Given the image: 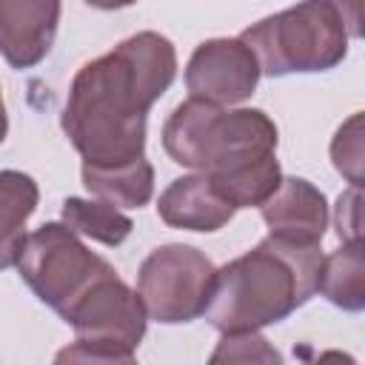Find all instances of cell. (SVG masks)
Listing matches in <instances>:
<instances>
[{"mask_svg":"<svg viewBox=\"0 0 365 365\" xmlns=\"http://www.w3.org/2000/svg\"><path fill=\"white\" fill-rule=\"evenodd\" d=\"M174 77V43L157 31H137L86 63L68 86L60 120L83 163L123 165L143 160L148 111Z\"/></svg>","mask_w":365,"mask_h":365,"instance_id":"cell-1","label":"cell"},{"mask_svg":"<svg viewBox=\"0 0 365 365\" xmlns=\"http://www.w3.org/2000/svg\"><path fill=\"white\" fill-rule=\"evenodd\" d=\"M277 125L262 108L182 100L163 125L165 154L205 174L234 208H262L282 182Z\"/></svg>","mask_w":365,"mask_h":365,"instance_id":"cell-2","label":"cell"},{"mask_svg":"<svg viewBox=\"0 0 365 365\" xmlns=\"http://www.w3.org/2000/svg\"><path fill=\"white\" fill-rule=\"evenodd\" d=\"M319 245L259 240L248 254L217 268L214 299L205 319L220 334H248L288 319L319 291Z\"/></svg>","mask_w":365,"mask_h":365,"instance_id":"cell-3","label":"cell"},{"mask_svg":"<svg viewBox=\"0 0 365 365\" xmlns=\"http://www.w3.org/2000/svg\"><path fill=\"white\" fill-rule=\"evenodd\" d=\"M240 40L254 51L265 77L328 71L348 54V29L339 6L331 0L297 3L262 17Z\"/></svg>","mask_w":365,"mask_h":365,"instance_id":"cell-4","label":"cell"},{"mask_svg":"<svg viewBox=\"0 0 365 365\" xmlns=\"http://www.w3.org/2000/svg\"><path fill=\"white\" fill-rule=\"evenodd\" d=\"M14 268L40 302L66 317L100 279L117 274L111 262L86 248L66 222H46L26 234Z\"/></svg>","mask_w":365,"mask_h":365,"instance_id":"cell-5","label":"cell"},{"mask_svg":"<svg viewBox=\"0 0 365 365\" xmlns=\"http://www.w3.org/2000/svg\"><path fill=\"white\" fill-rule=\"evenodd\" d=\"M217 268L194 245L168 242L154 248L137 274V294L148 319L180 325L202 317L214 299Z\"/></svg>","mask_w":365,"mask_h":365,"instance_id":"cell-6","label":"cell"},{"mask_svg":"<svg viewBox=\"0 0 365 365\" xmlns=\"http://www.w3.org/2000/svg\"><path fill=\"white\" fill-rule=\"evenodd\" d=\"M86 342H103L114 348L134 351L148 325V311L137 291H131L117 274L100 279L77 305L63 317Z\"/></svg>","mask_w":365,"mask_h":365,"instance_id":"cell-7","label":"cell"},{"mask_svg":"<svg viewBox=\"0 0 365 365\" xmlns=\"http://www.w3.org/2000/svg\"><path fill=\"white\" fill-rule=\"evenodd\" d=\"M262 71L240 37H211L194 48L185 66V88L194 100L234 106L257 91Z\"/></svg>","mask_w":365,"mask_h":365,"instance_id":"cell-8","label":"cell"},{"mask_svg":"<svg viewBox=\"0 0 365 365\" xmlns=\"http://www.w3.org/2000/svg\"><path fill=\"white\" fill-rule=\"evenodd\" d=\"M259 214L268 225V237L291 245L314 248L322 242L328 228V200L302 177H282L279 188L259 208Z\"/></svg>","mask_w":365,"mask_h":365,"instance_id":"cell-9","label":"cell"},{"mask_svg":"<svg viewBox=\"0 0 365 365\" xmlns=\"http://www.w3.org/2000/svg\"><path fill=\"white\" fill-rule=\"evenodd\" d=\"M60 20L57 0H3L0 3V51L11 68L37 66L54 43Z\"/></svg>","mask_w":365,"mask_h":365,"instance_id":"cell-10","label":"cell"},{"mask_svg":"<svg viewBox=\"0 0 365 365\" xmlns=\"http://www.w3.org/2000/svg\"><path fill=\"white\" fill-rule=\"evenodd\" d=\"M234 205L217 191L205 174H185L168 182L157 200V214L171 228L185 231H220L234 217Z\"/></svg>","mask_w":365,"mask_h":365,"instance_id":"cell-11","label":"cell"},{"mask_svg":"<svg viewBox=\"0 0 365 365\" xmlns=\"http://www.w3.org/2000/svg\"><path fill=\"white\" fill-rule=\"evenodd\" d=\"M83 185L94 200L114 208H143L154 194V165L143 157L123 165H86Z\"/></svg>","mask_w":365,"mask_h":365,"instance_id":"cell-12","label":"cell"},{"mask_svg":"<svg viewBox=\"0 0 365 365\" xmlns=\"http://www.w3.org/2000/svg\"><path fill=\"white\" fill-rule=\"evenodd\" d=\"M319 294L342 311H365V240L342 242L322 259Z\"/></svg>","mask_w":365,"mask_h":365,"instance_id":"cell-13","label":"cell"},{"mask_svg":"<svg viewBox=\"0 0 365 365\" xmlns=\"http://www.w3.org/2000/svg\"><path fill=\"white\" fill-rule=\"evenodd\" d=\"M0 188H3V208H0V217H3V248L0 251L3 254H0V265L11 268L17 259L20 242L26 240L23 225L37 208V185L29 174L9 168L0 174Z\"/></svg>","mask_w":365,"mask_h":365,"instance_id":"cell-14","label":"cell"},{"mask_svg":"<svg viewBox=\"0 0 365 365\" xmlns=\"http://www.w3.org/2000/svg\"><path fill=\"white\" fill-rule=\"evenodd\" d=\"M60 217L74 234L88 237V240L103 242V245H111V248L120 245L134 228L131 217H125L120 208H114L103 200L68 197V200H63Z\"/></svg>","mask_w":365,"mask_h":365,"instance_id":"cell-15","label":"cell"},{"mask_svg":"<svg viewBox=\"0 0 365 365\" xmlns=\"http://www.w3.org/2000/svg\"><path fill=\"white\" fill-rule=\"evenodd\" d=\"M328 151L336 174L345 182L365 185V111H356L339 123Z\"/></svg>","mask_w":365,"mask_h":365,"instance_id":"cell-16","label":"cell"},{"mask_svg":"<svg viewBox=\"0 0 365 365\" xmlns=\"http://www.w3.org/2000/svg\"><path fill=\"white\" fill-rule=\"evenodd\" d=\"M208 365H282V354L259 334H222Z\"/></svg>","mask_w":365,"mask_h":365,"instance_id":"cell-17","label":"cell"},{"mask_svg":"<svg viewBox=\"0 0 365 365\" xmlns=\"http://www.w3.org/2000/svg\"><path fill=\"white\" fill-rule=\"evenodd\" d=\"M54 365H137V359H134V351H125V348L74 339L71 345L57 351Z\"/></svg>","mask_w":365,"mask_h":365,"instance_id":"cell-18","label":"cell"},{"mask_svg":"<svg viewBox=\"0 0 365 365\" xmlns=\"http://www.w3.org/2000/svg\"><path fill=\"white\" fill-rule=\"evenodd\" d=\"M334 228L342 242L365 240V185H348L336 197Z\"/></svg>","mask_w":365,"mask_h":365,"instance_id":"cell-19","label":"cell"},{"mask_svg":"<svg viewBox=\"0 0 365 365\" xmlns=\"http://www.w3.org/2000/svg\"><path fill=\"white\" fill-rule=\"evenodd\" d=\"M336 6H339V14L345 20L348 34L365 40V0H342Z\"/></svg>","mask_w":365,"mask_h":365,"instance_id":"cell-20","label":"cell"},{"mask_svg":"<svg viewBox=\"0 0 365 365\" xmlns=\"http://www.w3.org/2000/svg\"><path fill=\"white\" fill-rule=\"evenodd\" d=\"M308 365H356V359L351 354H345V351L331 348V351H322L319 356H314Z\"/></svg>","mask_w":365,"mask_h":365,"instance_id":"cell-21","label":"cell"}]
</instances>
